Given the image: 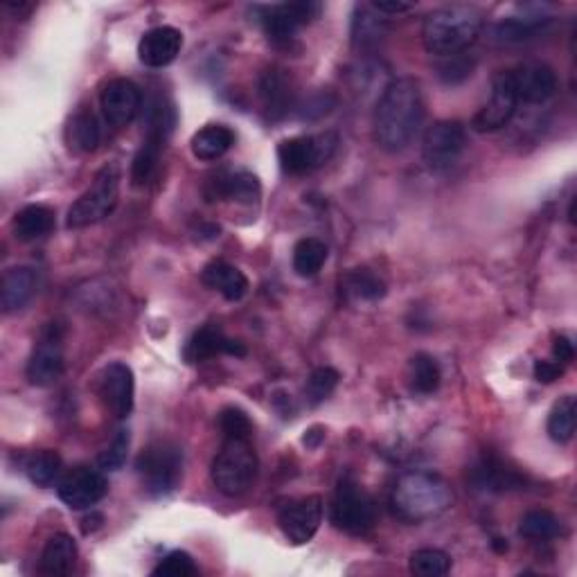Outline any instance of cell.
I'll list each match as a JSON object with an SVG mask.
<instances>
[{
  "instance_id": "603a6c76",
  "label": "cell",
  "mask_w": 577,
  "mask_h": 577,
  "mask_svg": "<svg viewBox=\"0 0 577 577\" xmlns=\"http://www.w3.org/2000/svg\"><path fill=\"white\" fill-rule=\"evenodd\" d=\"M77 562V544L75 539L66 535V532H59V535H52L48 539L46 548L41 553V566L39 571L43 575H68L73 571V566Z\"/></svg>"
},
{
  "instance_id": "4fadbf2b",
  "label": "cell",
  "mask_w": 577,
  "mask_h": 577,
  "mask_svg": "<svg viewBox=\"0 0 577 577\" xmlns=\"http://www.w3.org/2000/svg\"><path fill=\"white\" fill-rule=\"evenodd\" d=\"M282 535L291 544L303 546L312 541L323 523V499L321 496H305V499L291 501L278 514Z\"/></svg>"
},
{
  "instance_id": "277c9868",
  "label": "cell",
  "mask_w": 577,
  "mask_h": 577,
  "mask_svg": "<svg viewBox=\"0 0 577 577\" xmlns=\"http://www.w3.org/2000/svg\"><path fill=\"white\" fill-rule=\"evenodd\" d=\"M120 181H122L120 165L118 163L104 165L102 170L95 174L91 188L70 206L66 226L79 230L100 224L102 219L109 217L115 206H118Z\"/></svg>"
},
{
  "instance_id": "52a82bcc",
  "label": "cell",
  "mask_w": 577,
  "mask_h": 577,
  "mask_svg": "<svg viewBox=\"0 0 577 577\" xmlns=\"http://www.w3.org/2000/svg\"><path fill=\"white\" fill-rule=\"evenodd\" d=\"M330 519L336 528L348 532V535L363 537L377 523L375 501L354 478L345 476L336 485Z\"/></svg>"
},
{
  "instance_id": "7bdbcfd3",
  "label": "cell",
  "mask_w": 577,
  "mask_h": 577,
  "mask_svg": "<svg viewBox=\"0 0 577 577\" xmlns=\"http://www.w3.org/2000/svg\"><path fill=\"white\" fill-rule=\"evenodd\" d=\"M472 70H474L472 61L456 55V57H449L445 64L440 66V79L445 84H458V82H463V79L472 77Z\"/></svg>"
},
{
  "instance_id": "f35d334b",
  "label": "cell",
  "mask_w": 577,
  "mask_h": 577,
  "mask_svg": "<svg viewBox=\"0 0 577 577\" xmlns=\"http://www.w3.org/2000/svg\"><path fill=\"white\" fill-rule=\"evenodd\" d=\"M474 476L476 483L485 487V490H508V487L519 483L510 469H503V465L494 463V460H483V463L474 469Z\"/></svg>"
},
{
  "instance_id": "bcb514c9",
  "label": "cell",
  "mask_w": 577,
  "mask_h": 577,
  "mask_svg": "<svg viewBox=\"0 0 577 577\" xmlns=\"http://www.w3.org/2000/svg\"><path fill=\"white\" fill-rule=\"evenodd\" d=\"M553 354H555V361H559V363L573 361L575 348H573L571 339H566V336H557L555 343H553Z\"/></svg>"
},
{
  "instance_id": "d6986e66",
  "label": "cell",
  "mask_w": 577,
  "mask_h": 577,
  "mask_svg": "<svg viewBox=\"0 0 577 577\" xmlns=\"http://www.w3.org/2000/svg\"><path fill=\"white\" fill-rule=\"evenodd\" d=\"M183 34L172 25H161L142 34L138 43V59L149 68H165L181 55Z\"/></svg>"
},
{
  "instance_id": "ffe728a7",
  "label": "cell",
  "mask_w": 577,
  "mask_h": 577,
  "mask_svg": "<svg viewBox=\"0 0 577 577\" xmlns=\"http://www.w3.org/2000/svg\"><path fill=\"white\" fill-rule=\"evenodd\" d=\"M37 271L30 266H14L3 275V287H0V305L5 314L21 312L37 294Z\"/></svg>"
},
{
  "instance_id": "e575fe53",
  "label": "cell",
  "mask_w": 577,
  "mask_h": 577,
  "mask_svg": "<svg viewBox=\"0 0 577 577\" xmlns=\"http://www.w3.org/2000/svg\"><path fill=\"white\" fill-rule=\"evenodd\" d=\"M327 262V246L316 237L300 239L294 248V271L300 278H314Z\"/></svg>"
},
{
  "instance_id": "d590c367",
  "label": "cell",
  "mask_w": 577,
  "mask_h": 577,
  "mask_svg": "<svg viewBox=\"0 0 577 577\" xmlns=\"http://www.w3.org/2000/svg\"><path fill=\"white\" fill-rule=\"evenodd\" d=\"M562 532V521L548 510H530L519 521V535L535 541L555 539Z\"/></svg>"
},
{
  "instance_id": "4dcf8cb0",
  "label": "cell",
  "mask_w": 577,
  "mask_h": 577,
  "mask_svg": "<svg viewBox=\"0 0 577 577\" xmlns=\"http://www.w3.org/2000/svg\"><path fill=\"white\" fill-rule=\"evenodd\" d=\"M577 426V404L573 395H566L553 406L548 415V436L557 445H566L575 436Z\"/></svg>"
},
{
  "instance_id": "44dd1931",
  "label": "cell",
  "mask_w": 577,
  "mask_h": 577,
  "mask_svg": "<svg viewBox=\"0 0 577 577\" xmlns=\"http://www.w3.org/2000/svg\"><path fill=\"white\" fill-rule=\"evenodd\" d=\"M201 282L206 284L208 289L219 291V294L230 300V303L242 300L248 291L246 275L239 271L237 266L224 260H212L210 264H206V269L201 271Z\"/></svg>"
},
{
  "instance_id": "cb8c5ba5",
  "label": "cell",
  "mask_w": 577,
  "mask_h": 577,
  "mask_svg": "<svg viewBox=\"0 0 577 577\" xmlns=\"http://www.w3.org/2000/svg\"><path fill=\"white\" fill-rule=\"evenodd\" d=\"M192 154L199 161H217L235 145V133L226 124H208L192 136Z\"/></svg>"
},
{
  "instance_id": "ab89813d",
  "label": "cell",
  "mask_w": 577,
  "mask_h": 577,
  "mask_svg": "<svg viewBox=\"0 0 577 577\" xmlns=\"http://www.w3.org/2000/svg\"><path fill=\"white\" fill-rule=\"evenodd\" d=\"M219 429L226 440H251L253 422L239 408L230 406L219 413Z\"/></svg>"
},
{
  "instance_id": "8992f818",
  "label": "cell",
  "mask_w": 577,
  "mask_h": 577,
  "mask_svg": "<svg viewBox=\"0 0 577 577\" xmlns=\"http://www.w3.org/2000/svg\"><path fill=\"white\" fill-rule=\"evenodd\" d=\"M257 476V454L251 440H224V447L212 463V483L217 490L235 499L248 490Z\"/></svg>"
},
{
  "instance_id": "7dc6e473",
  "label": "cell",
  "mask_w": 577,
  "mask_h": 577,
  "mask_svg": "<svg viewBox=\"0 0 577 577\" xmlns=\"http://www.w3.org/2000/svg\"><path fill=\"white\" fill-rule=\"evenodd\" d=\"M325 438V431L321 426H314V429H309V433L305 436V445L307 447H318L321 445V440Z\"/></svg>"
},
{
  "instance_id": "e0dca14e",
  "label": "cell",
  "mask_w": 577,
  "mask_h": 577,
  "mask_svg": "<svg viewBox=\"0 0 577 577\" xmlns=\"http://www.w3.org/2000/svg\"><path fill=\"white\" fill-rule=\"evenodd\" d=\"M519 102L544 104L557 91V75L544 61H523L512 70Z\"/></svg>"
},
{
  "instance_id": "681fc988",
  "label": "cell",
  "mask_w": 577,
  "mask_h": 577,
  "mask_svg": "<svg viewBox=\"0 0 577 577\" xmlns=\"http://www.w3.org/2000/svg\"><path fill=\"white\" fill-rule=\"evenodd\" d=\"M492 546H494L496 553H505V550H508V541L501 539V537H496V539L492 541Z\"/></svg>"
},
{
  "instance_id": "3957f363",
  "label": "cell",
  "mask_w": 577,
  "mask_h": 577,
  "mask_svg": "<svg viewBox=\"0 0 577 577\" xmlns=\"http://www.w3.org/2000/svg\"><path fill=\"white\" fill-rule=\"evenodd\" d=\"M390 501L399 517L420 523L447 512L454 503V490L440 474L408 472L397 478Z\"/></svg>"
},
{
  "instance_id": "7c38bea8",
  "label": "cell",
  "mask_w": 577,
  "mask_h": 577,
  "mask_svg": "<svg viewBox=\"0 0 577 577\" xmlns=\"http://www.w3.org/2000/svg\"><path fill=\"white\" fill-rule=\"evenodd\" d=\"M106 492H109V481L100 469L91 467H73L61 478L57 485L59 499L64 501L70 510H88L95 503H100Z\"/></svg>"
},
{
  "instance_id": "74e56055",
  "label": "cell",
  "mask_w": 577,
  "mask_h": 577,
  "mask_svg": "<svg viewBox=\"0 0 577 577\" xmlns=\"http://www.w3.org/2000/svg\"><path fill=\"white\" fill-rule=\"evenodd\" d=\"M339 379L341 375L334 368H327V366L316 368L312 375H309L307 386H305L307 402L312 406L325 402V399L334 393V388L339 386Z\"/></svg>"
},
{
  "instance_id": "6da1fadb",
  "label": "cell",
  "mask_w": 577,
  "mask_h": 577,
  "mask_svg": "<svg viewBox=\"0 0 577 577\" xmlns=\"http://www.w3.org/2000/svg\"><path fill=\"white\" fill-rule=\"evenodd\" d=\"M424 122V100L420 84L411 77L393 79L381 93L375 122V142L384 152L397 154L411 145Z\"/></svg>"
},
{
  "instance_id": "c3c4849f",
  "label": "cell",
  "mask_w": 577,
  "mask_h": 577,
  "mask_svg": "<svg viewBox=\"0 0 577 577\" xmlns=\"http://www.w3.org/2000/svg\"><path fill=\"white\" fill-rule=\"evenodd\" d=\"M102 521H104L102 514H91V517H86L82 526L84 535H91V532H95L97 528H102Z\"/></svg>"
},
{
  "instance_id": "d6a6232c",
  "label": "cell",
  "mask_w": 577,
  "mask_h": 577,
  "mask_svg": "<svg viewBox=\"0 0 577 577\" xmlns=\"http://www.w3.org/2000/svg\"><path fill=\"white\" fill-rule=\"evenodd\" d=\"M345 294L361 303H372L386 296V282L370 269H354L343 280Z\"/></svg>"
},
{
  "instance_id": "f546056e",
  "label": "cell",
  "mask_w": 577,
  "mask_h": 577,
  "mask_svg": "<svg viewBox=\"0 0 577 577\" xmlns=\"http://www.w3.org/2000/svg\"><path fill=\"white\" fill-rule=\"evenodd\" d=\"M68 138H70V147L77 149V152L91 154L100 147L102 140V127L100 120L93 111H79L73 120H70V129H68Z\"/></svg>"
},
{
  "instance_id": "30bf717a",
  "label": "cell",
  "mask_w": 577,
  "mask_h": 577,
  "mask_svg": "<svg viewBox=\"0 0 577 577\" xmlns=\"http://www.w3.org/2000/svg\"><path fill=\"white\" fill-rule=\"evenodd\" d=\"M519 106L517 88H514L512 70H499L494 75L492 93L472 118V129L478 133H492L508 127Z\"/></svg>"
},
{
  "instance_id": "4316f807",
  "label": "cell",
  "mask_w": 577,
  "mask_h": 577,
  "mask_svg": "<svg viewBox=\"0 0 577 577\" xmlns=\"http://www.w3.org/2000/svg\"><path fill=\"white\" fill-rule=\"evenodd\" d=\"M163 136H156V133H145V140H142L140 149L133 156L131 163V181L133 185H145L149 179H152L156 172V165L161 161L163 147H165Z\"/></svg>"
},
{
  "instance_id": "7402d4cb",
  "label": "cell",
  "mask_w": 577,
  "mask_h": 577,
  "mask_svg": "<svg viewBox=\"0 0 577 577\" xmlns=\"http://www.w3.org/2000/svg\"><path fill=\"white\" fill-rule=\"evenodd\" d=\"M12 228L16 239H21V242H37V239L52 233V228H55V212L48 206H41V203H32V206H25L16 212Z\"/></svg>"
},
{
  "instance_id": "f1b7e54d",
  "label": "cell",
  "mask_w": 577,
  "mask_h": 577,
  "mask_svg": "<svg viewBox=\"0 0 577 577\" xmlns=\"http://www.w3.org/2000/svg\"><path fill=\"white\" fill-rule=\"evenodd\" d=\"M442 372L431 354L420 352L408 363V384L417 395H433L440 388Z\"/></svg>"
},
{
  "instance_id": "1f68e13d",
  "label": "cell",
  "mask_w": 577,
  "mask_h": 577,
  "mask_svg": "<svg viewBox=\"0 0 577 577\" xmlns=\"http://www.w3.org/2000/svg\"><path fill=\"white\" fill-rule=\"evenodd\" d=\"M260 95L273 118H280V115L289 111L291 88L287 77L282 75V70H269V73H264L260 82Z\"/></svg>"
},
{
  "instance_id": "484cf974",
  "label": "cell",
  "mask_w": 577,
  "mask_h": 577,
  "mask_svg": "<svg viewBox=\"0 0 577 577\" xmlns=\"http://www.w3.org/2000/svg\"><path fill=\"white\" fill-rule=\"evenodd\" d=\"M550 21L553 19L546 16L544 12L510 16V19H505L496 25L494 37H496V41H501V43H521V41H528V39L535 37V34H539Z\"/></svg>"
},
{
  "instance_id": "b9f144b4",
  "label": "cell",
  "mask_w": 577,
  "mask_h": 577,
  "mask_svg": "<svg viewBox=\"0 0 577 577\" xmlns=\"http://www.w3.org/2000/svg\"><path fill=\"white\" fill-rule=\"evenodd\" d=\"M152 575H163V577H192L199 575V566L194 564V559L185 553V550H174V553L161 559Z\"/></svg>"
},
{
  "instance_id": "8fae6325",
  "label": "cell",
  "mask_w": 577,
  "mask_h": 577,
  "mask_svg": "<svg viewBox=\"0 0 577 577\" xmlns=\"http://www.w3.org/2000/svg\"><path fill=\"white\" fill-rule=\"evenodd\" d=\"M323 5L312 0H300V3H282L273 7H262L260 21L264 32L269 34L273 43H289L296 37L300 28L312 23L321 14Z\"/></svg>"
},
{
  "instance_id": "8d00e7d4",
  "label": "cell",
  "mask_w": 577,
  "mask_h": 577,
  "mask_svg": "<svg viewBox=\"0 0 577 577\" xmlns=\"http://www.w3.org/2000/svg\"><path fill=\"white\" fill-rule=\"evenodd\" d=\"M411 573L417 577H442L451 571V557L445 550L420 548L411 555Z\"/></svg>"
},
{
  "instance_id": "7a4b0ae2",
  "label": "cell",
  "mask_w": 577,
  "mask_h": 577,
  "mask_svg": "<svg viewBox=\"0 0 577 577\" xmlns=\"http://www.w3.org/2000/svg\"><path fill=\"white\" fill-rule=\"evenodd\" d=\"M481 30V10L474 5H447L426 16L422 41L429 55L449 59L472 48Z\"/></svg>"
},
{
  "instance_id": "9c48e42d",
  "label": "cell",
  "mask_w": 577,
  "mask_h": 577,
  "mask_svg": "<svg viewBox=\"0 0 577 577\" xmlns=\"http://www.w3.org/2000/svg\"><path fill=\"white\" fill-rule=\"evenodd\" d=\"M467 149V129L458 120H440L424 133V163L433 172H445L454 167Z\"/></svg>"
},
{
  "instance_id": "f6af8a7d",
  "label": "cell",
  "mask_w": 577,
  "mask_h": 577,
  "mask_svg": "<svg viewBox=\"0 0 577 577\" xmlns=\"http://www.w3.org/2000/svg\"><path fill=\"white\" fill-rule=\"evenodd\" d=\"M372 10L379 12L381 16H399L415 10V3H402V0H375L370 3Z\"/></svg>"
},
{
  "instance_id": "d4e9b609",
  "label": "cell",
  "mask_w": 577,
  "mask_h": 577,
  "mask_svg": "<svg viewBox=\"0 0 577 577\" xmlns=\"http://www.w3.org/2000/svg\"><path fill=\"white\" fill-rule=\"evenodd\" d=\"M388 19L372 10V5H357L352 19V46L357 50H370L379 46L386 37Z\"/></svg>"
},
{
  "instance_id": "5b68a950",
  "label": "cell",
  "mask_w": 577,
  "mask_h": 577,
  "mask_svg": "<svg viewBox=\"0 0 577 577\" xmlns=\"http://www.w3.org/2000/svg\"><path fill=\"white\" fill-rule=\"evenodd\" d=\"M136 472L149 496H167L183 478V451L176 442L156 440L136 460Z\"/></svg>"
},
{
  "instance_id": "ba28073f",
  "label": "cell",
  "mask_w": 577,
  "mask_h": 577,
  "mask_svg": "<svg viewBox=\"0 0 577 577\" xmlns=\"http://www.w3.org/2000/svg\"><path fill=\"white\" fill-rule=\"evenodd\" d=\"M339 149V136L334 131L314 133V136H296L280 142L278 158L287 174H307L332 161Z\"/></svg>"
},
{
  "instance_id": "5bb4252c",
  "label": "cell",
  "mask_w": 577,
  "mask_h": 577,
  "mask_svg": "<svg viewBox=\"0 0 577 577\" xmlns=\"http://www.w3.org/2000/svg\"><path fill=\"white\" fill-rule=\"evenodd\" d=\"M64 348H61V332L57 325H50L43 332L41 341L34 348L32 357L28 361V381L32 386L48 388L57 384L64 375Z\"/></svg>"
},
{
  "instance_id": "2e32d148",
  "label": "cell",
  "mask_w": 577,
  "mask_h": 577,
  "mask_svg": "<svg viewBox=\"0 0 577 577\" xmlns=\"http://www.w3.org/2000/svg\"><path fill=\"white\" fill-rule=\"evenodd\" d=\"M133 393H136V381H133V370L127 363L115 361L109 363L102 372L100 395L104 399L113 417L124 420L133 411Z\"/></svg>"
},
{
  "instance_id": "ee69618b",
  "label": "cell",
  "mask_w": 577,
  "mask_h": 577,
  "mask_svg": "<svg viewBox=\"0 0 577 577\" xmlns=\"http://www.w3.org/2000/svg\"><path fill=\"white\" fill-rule=\"evenodd\" d=\"M564 375V366L559 361H546L539 359L535 363V379L539 384H553L559 377Z\"/></svg>"
},
{
  "instance_id": "ac0fdd59",
  "label": "cell",
  "mask_w": 577,
  "mask_h": 577,
  "mask_svg": "<svg viewBox=\"0 0 577 577\" xmlns=\"http://www.w3.org/2000/svg\"><path fill=\"white\" fill-rule=\"evenodd\" d=\"M262 188L257 176L251 172H219L206 183V199L208 201H237L251 206L260 199Z\"/></svg>"
},
{
  "instance_id": "83f0119b",
  "label": "cell",
  "mask_w": 577,
  "mask_h": 577,
  "mask_svg": "<svg viewBox=\"0 0 577 577\" xmlns=\"http://www.w3.org/2000/svg\"><path fill=\"white\" fill-rule=\"evenodd\" d=\"M226 345H228V336L219 330L215 325H206L201 327L199 332H194L192 339L185 345V359L190 363H201L208 361L217 354H226Z\"/></svg>"
},
{
  "instance_id": "836d02e7",
  "label": "cell",
  "mask_w": 577,
  "mask_h": 577,
  "mask_svg": "<svg viewBox=\"0 0 577 577\" xmlns=\"http://www.w3.org/2000/svg\"><path fill=\"white\" fill-rule=\"evenodd\" d=\"M64 460L52 449H41L25 460V474L39 487H50L61 476Z\"/></svg>"
},
{
  "instance_id": "9a60e30c",
  "label": "cell",
  "mask_w": 577,
  "mask_h": 577,
  "mask_svg": "<svg viewBox=\"0 0 577 577\" xmlns=\"http://www.w3.org/2000/svg\"><path fill=\"white\" fill-rule=\"evenodd\" d=\"M100 104L106 122L113 124V127H127L136 120L138 111L142 109V93L131 79L118 77L104 86Z\"/></svg>"
},
{
  "instance_id": "60d3db41",
  "label": "cell",
  "mask_w": 577,
  "mask_h": 577,
  "mask_svg": "<svg viewBox=\"0 0 577 577\" xmlns=\"http://www.w3.org/2000/svg\"><path fill=\"white\" fill-rule=\"evenodd\" d=\"M129 431L127 429H118L111 440V445L106 447L100 458H97V465H100L102 472H118L122 465L127 463V454H129Z\"/></svg>"
}]
</instances>
